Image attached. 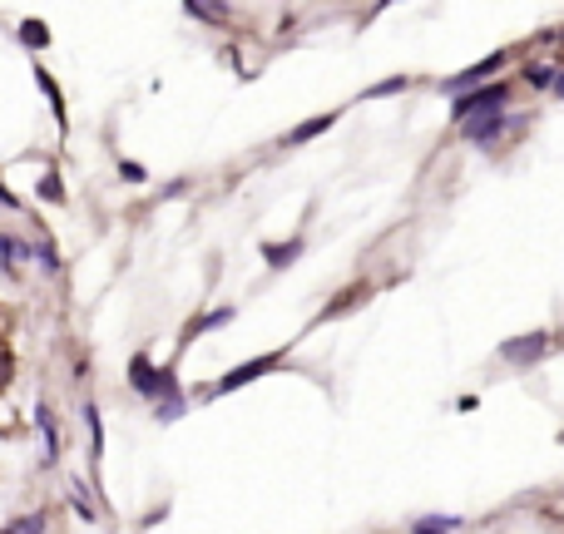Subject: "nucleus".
<instances>
[{"label": "nucleus", "mask_w": 564, "mask_h": 534, "mask_svg": "<svg viewBox=\"0 0 564 534\" xmlns=\"http://www.w3.org/2000/svg\"><path fill=\"white\" fill-rule=\"evenodd\" d=\"M45 530H50V514L30 510V514H21V520H5V530L0 534H45Z\"/></svg>", "instance_id": "2eb2a0df"}, {"label": "nucleus", "mask_w": 564, "mask_h": 534, "mask_svg": "<svg viewBox=\"0 0 564 534\" xmlns=\"http://www.w3.org/2000/svg\"><path fill=\"white\" fill-rule=\"evenodd\" d=\"M129 391L154 401V406H169V401H183V386L173 366H154L149 352H134L129 356Z\"/></svg>", "instance_id": "f257e3e1"}, {"label": "nucleus", "mask_w": 564, "mask_h": 534, "mask_svg": "<svg viewBox=\"0 0 564 534\" xmlns=\"http://www.w3.org/2000/svg\"><path fill=\"white\" fill-rule=\"evenodd\" d=\"M460 530V514H416L411 534H456Z\"/></svg>", "instance_id": "ddd939ff"}, {"label": "nucleus", "mask_w": 564, "mask_h": 534, "mask_svg": "<svg viewBox=\"0 0 564 534\" xmlns=\"http://www.w3.org/2000/svg\"><path fill=\"white\" fill-rule=\"evenodd\" d=\"M35 198L40 204H64V188H60V173H40V183H35Z\"/></svg>", "instance_id": "6ab92c4d"}, {"label": "nucleus", "mask_w": 564, "mask_h": 534, "mask_svg": "<svg viewBox=\"0 0 564 534\" xmlns=\"http://www.w3.org/2000/svg\"><path fill=\"white\" fill-rule=\"evenodd\" d=\"M505 104H510V85L495 79L485 89H470V95L450 99V124H466V119H480V114H505Z\"/></svg>", "instance_id": "f03ea898"}, {"label": "nucleus", "mask_w": 564, "mask_h": 534, "mask_svg": "<svg viewBox=\"0 0 564 534\" xmlns=\"http://www.w3.org/2000/svg\"><path fill=\"white\" fill-rule=\"evenodd\" d=\"M505 64H510V50H495V54H485L480 64L460 70V75H446V79H441V89H446V95H470V89H485V85H495V75H501Z\"/></svg>", "instance_id": "7ed1b4c3"}, {"label": "nucleus", "mask_w": 564, "mask_h": 534, "mask_svg": "<svg viewBox=\"0 0 564 534\" xmlns=\"http://www.w3.org/2000/svg\"><path fill=\"white\" fill-rule=\"evenodd\" d=\"M183 11H189L193 21H203V25H228L233 21V11H228V5H214V0H189Z\"/></svg>", "instance_id": "4468645a"}, {"label": "nucleus", "mask_w": 564, "mask_h": 534, "mask_svg": "<svg viewBox=\"0 0 564 534\" xmlns=\"http://www.w3.org/2000/svg\"><path fill=\"white\" fill-rule=\"evenodd\" d=\"M282 356H288V352H263V356H253V362H243V366H233V371H223L214 386H208V391H203V401H214V396H228V391H238V386L257 381V376L277 371V366H282Z\"/></svg>", "instance_id": "20e7f679"}, {"label": "nucleus", "mask_w": 564, "mask_h": 534, "mask_svg": "<svg viewBox=\"0 0 564 534\" xmlns=\"http://www.w3.org/2000/svg\"><path fill=\"white\" fill-rule=\"evenodd\" d=\"M332 124H337V114H312V119H302L298 129H288V134H282V149H302V144L322 139Z\"/></svg>", "instance_id": "0eeeda50"}, {"label": "nucleus", "mask_w": 564, "mask_h": 534, "mask_svg": "<svg viewBox=\"0 0 564 534\" xmlns=\"http://www.w3.org/2000/svg\"><path fill=\"white\" fill-rule=\"evenodd\" d=\"M456 129H460V139H466V144L485 149V144H495L501 134H510L515 119L510 114H480V119H466V124H456Z\"/></svg>", "instance_id": "423d86ee"}, {"label": "nucleus", "mask_w": 564, "mask_h": 534, "mask_svg": "<svg viewBox=\"0 0 564 534\" xmlns=\"http://www.w3.org/2000/svg\"><path fill=\"white\" fill-rule=\"evenodd\" d=\"M302 238H292V243H263V257H267V267H277V272H282V267H292L302 257Z\"/></svg>", "instance_id": "9b49d317"}, {"label": "nucleus", "mask_w": 564, "mask_h": 534, "mask_svg": "<svg viewBox=\"0 0 564 534\" xmlns=\"http://www.w3.org/2000/svg\"><path fill=\"white\" fill-rule=\"evenodd\" d=\"M357 297H366V288H351V292H341L337 302H332L327 312H322V317H337V312H347V307H357Z\"/></svg>", "instance_id": "5701e85b"}, {"label": "nucleus", "mask_w": 564, "mask_h": 534, "mask_svg": "<svg viewBox=\"0 0 564 534\" xmlns=\"http://www.w3.org/2000/svg\"><path fill=\"white\" fill-rule=\"evenodd\" d=\"M119 179H129V183H144L149 173H144V163H119Z\"/></svg>", "instance_id": "b1692460"}, {"label": "nucleus", "mask_w": 564, "mask_h": 534, "mask_svg": "<svg viewBox=\"0 0 564 534\" xmlns=\"http://www.w3.org/2000/svg\"><path fill=\"white\" fill-rule=\"evenodd\" d=\"M21 257H35L30 243H21V238H11V233H0V267H5V278H15V272H21Z\"/></svg>", "instance_id": "1a4fd4ad"}, {"label": "nucleus", "mask_w": 564, "mask_h": 534, "mask_svg": "<svg viewBox=\"0 0 564 534\" xmlns=\"http://www.w3.org/2000/svg\"><path fill=\"white\" fill-rule=\"evenodd\" d=\"M406 89H411V75H386V79H376L362 99H386V95H406Z\"/></svg>", "instance_id": "a211bd4d"}, {"label": "nucleus", "mask_w": 564, "mask_h": 534, "mask_svg": "<svg viewBox=\"0 0 564 534\" xmlns=\"http://www.w3.org/2000/svg\"><path fill=\"white\" fill-rule=\"evenodd\" d=\"M554 75H560V60H540V64L525 70V85H530V89H550Z\"/></svg>", "instance_id": "f3484780"}, {"label": "nucleus", "mask_w": 564, "mask_h": 534, "mask_svg": "<svg viewBox=\"0 0 564 534\" xmlns=\"http://www.w3.org/2000/svg\"><path fill=\"white\" fill-rule=\"evenodd\" d=\"M21 45L25 50H50V30H45L40 21H25L21 25Z\"/></svg>", "instance_id": "aec40b11"}, {"label": "nucleus", "mask_w": 564, "mask_h": 534, "mask_svg": "<svg viewBox=\"0 0 564 534\" xmlns=\"http://www.w3.org/2000/svg\"><path fill=\"white\" fill-rule=\"evenodd\" d=\"M70 510L80 514L85 524H95L99 520V505H95V490H89L85 480H70Z\"/></svg>", "instance_id": "9d476101"}, {"label": "nucleus", "mask_w": 564, "mask_h": 534, "mask_svg": "<svg viewBox=\"0 0 564 534\" xmlns=\"http://www.w3.org/2000/svg\"><path fill=\"white\" fill-rule=\"evenodd\" d=\"M554 352V337L550 331H520V337H510V342H501V362L505 366H535V362H544V356Z\"/></svg>", "instance_id": "39448f33"}, {"label": "nucleus", "mask_w": 564, "mask_h": 534, "mask_svg": "<svg viewBox=\"0 0 564 534\" xmlns=\"http://www.w3.org/2000/svg\"><path fill=\"white\" fill-rule=\"evenodd\" d=\"M228 321H233V307H214V312H203V317H193L189 331H218V327H228Z\"/></svg>", "instance_id": "412c9836"}, {"label": "nucleus", "mask_w": 564, "mask_h": 534, "mask_svg": "<svg viewBox=\"0 0 564 534\" xmlns=\"http://www.w3.org/2000/svg\"><path fill=\"white\" fill-rule=\"evenodd\" d=\"M550 95H554V99H560V104H564V64H560V75H554V85H550Z\"/></svg>", "instance_id": "393cba45"}, {"label": "nucleus", "mask_w": 564, "mask_h": 534, "mask_svg": "<svg viewBox=\"0 0 564 534\" xmlns=\"http://www.w3.org/2000/svg\"><path fill=\"white\" fill-rule=\"evenodd\" d=\"M85 426H89V455H105V426H99V406L85 396Z\"/></svg>", "instance_id": "dca6fc26"}, {"label": "nucleus", "mask_w": 564, "mask_h": 534, "mask_svg": "<svg viewBox=\"0 0 564 534\" xmlns=\"http://www.w3.org/2000/svg\"><path fill=\"white\" fill-rule=\"evenodd\" d=\"M35 426H40V436H45V465H60V421H55L50 401L35 406Z\"/></svg>", "instance_id": "6e6552de"}, {"label": "nucleus", "mask_w": 564, "mask_h": 534, "mask_svg": "<svg viewBox=\"0 0 564 534\" xmlns=\"http://www.w3.org/2000/svg\"><path fill=\"white\" fill-rule=\"evenodd\" d=\"M30 253H35V263H40L45 272H50V278H55V272H60V267H64V263H60V253H55V243H50V238H40V243H35Z\"/></svg>", "instance_id": "4be33fe9"}, {"label": "nucleus", "mask_w": 564, "mask_h": 534, "mask_svg": "<svg viewBox=\"0 0 564 534\" xmlns=\"http://www.w3.org/2000/svg\"><path fill=\"white\" fill-rule=\"evenodd\" d=\"M35 85H40V89H45V99H50V109H55V124H60V129H70V114H64L60 85H55V75H45V64H35Z\"/></svg>", "instance_id": "f8f14e48"}]
</instances>
